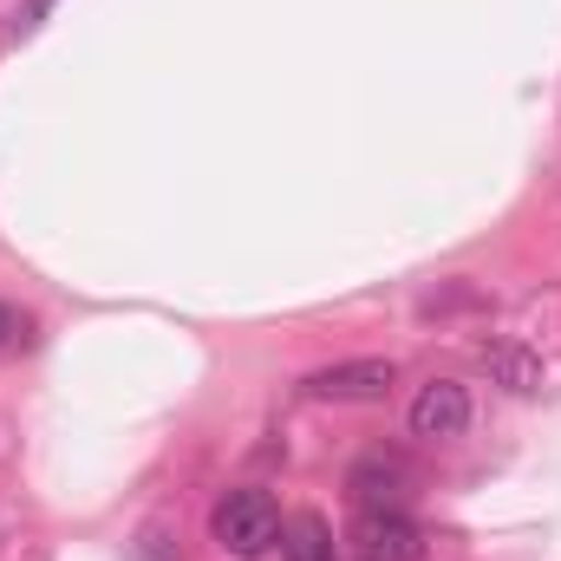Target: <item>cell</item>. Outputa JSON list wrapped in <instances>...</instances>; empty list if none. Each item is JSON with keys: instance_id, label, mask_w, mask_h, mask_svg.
Returning <instances> with one entry per match:
<instances>
[{"instance_id": "obj_1", "label": "cell", "mask_w": 561, "mask_h": 561, "mask_svg": "<svg viewBox=\"0 0 561 561\" xmlns=\"http://www.w3.org/2000/svg\"><path fill=\"white\" fill-rule=\"evenodd\" d=\"M209 536L222 542V556H242V561L268 556L280 542L275 496H268V490H229V496L209 510Z\"/></svg>"}, {"instance_id": "obj_2", "label": "cell", "mask_w": 561, "mask_h": 561, "mask_svg": "<svg viewBox=\"0 0 561 561\" xmlns=\"http://www.w3.org/2000/svg\"><path fill=\"white\" fill-rule=\"evenodd\" d=\"M392 386H399V366L392 359H340V366H320V373L300 379V392L320 399V405H373Z\"/></svg>"}, {"instance_id": "obj_3", "label": "cell", "mask_w": 561, "mask_h": 561, "mask_svg": "<svg viewBox=\"0 0 561 561\" xmlns=\"http://www.w3.org/2000/svg\"><path fill=\"white\" fill-rule=\"evenodd\" d=\"M353 542H359L366 561H419L424 556V536L405 510H359Z\"/></svg>"}, {"instance_id": "obj_4", "label": "cell", "mask_w": 561, "mask_h": 561, "mask_svg": "<svg viewBox=\"0 0 561 561\" xmlns=\"http://www.w3.org/2000/svg\"><path fill=\"white\" fill-rule=\"evenodd\" d=\"M470 431V386H457V379H431L419 386V399H412V437H463Z\"/></svg>"}, {"instance_id": "obj_5", "label": "cell", "mask_w": 561, "mask_h": 561, "mask_svg": "<svg viewBox=\"0 0 561 561\" xmlns=\"http://www.w3.org/2000/svg\"><path fill=\"white\" fill-rule=\"evenodd\" d=\"M346 490H353L359 510H399L405 490H412V470H405L399 457H359V463L346 470Z\"/></svg>"}, {"instance_id": "obj_6", "label": "cell", "mask_w": 561, "mask_h": 561, "mask_svg": "<svg viewBox=\"0 0 561 561\" xmlns=\"http://www.w3.org/2000/svg\"><path fill=\"white\" fill-rule=\"evenodd\" d=\"M483 373H490V386H503V392H516V399L542 392V359H536L529 346H516V340H490V346H483Z\"/></svg>"}, {"instance_id": "obj_7", "label": "cell", "mask_w": 561, "mask_h": 561, "mask_svg": "<svg viewBox=\"0 0 561 561\" xmlns=\"http://www.w3.org/2000/svg\"><path fill=\"white\" fill-rule=\"evenodd\" d=\"M280 561H340L333 529H327L320 516H294V523L280 529Z\"/></svg>"}, {"instance_id": "obj_8", "label": "cell", "mask_w": 561, "mask_h": 561, "mask_svg": "<svg viewBox=\"0 0 561 561\" xmlns=\"http://www.w3.org/2000/svg\"><path fill=\"white\" fill-rule=\"evenodd\" d=\"M46 13H53V0H20V20L7 26V39H33L46 26Z\"/></svg>"}, {"instance_id": "obj_9", "label": "cell", "mask_w": 561, "mask_h": 561, "mask_svg": "<svg viewBox=\"0 0 561 561\" xmlns=\"http://www.w3.org/2000/svg\"><path fill=\"white\" fill-rule=\"evenodd\" d=\"M138 561H183V556H176V542H170L163 529H144L138 536Z\"/></svg>"}, {"instance_id": "obj_10", "label": "cell", "mask_w": 561, "mask_h": 561, "mask_svg": "<svg viewBox=\"0 0 561 561\" xmlns=\"http://www.w3.org/2000/svg\"><path fill=\"white\" fill-rule=\"evenodd\" d=\"M26 333H33V320H26L20 307H7V300H0V346H20Z\"/></svg>"}, {"instance_id": "obj_11", "label": "cell", "mask_w": 561, "mask_h": 561, "mask_svg": "<svg viewBox=\"0 0 561 561\" xmlns=\"http://www.w3.org/2000/svg\"><path fill=\"white\" fill-rule=\"evenodd\" d=\"M359 561H366V556H359Z\"/></svg>"}]
</instances>
